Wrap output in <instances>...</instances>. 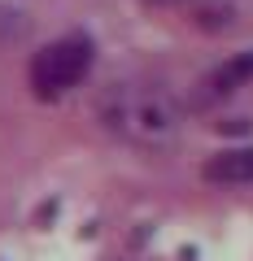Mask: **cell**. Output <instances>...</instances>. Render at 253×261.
<instances>
[{
  "label": "cell",
  "instance_id": "obj_1",
  "mask_svg": "<svg viewBox=\"0 0 253 261\" xmlns=\"http://www.w3.org/2000/svg\"><path fill=\"white\" fill-rule=\"evenodd\" d=\"M101 118L127 140L144 144V148H162L179 135L183 113H179L175 96L157 83H113L101 96Z\"/></svg>",
  "mask_w": 253,
  "mask_h": 261
},
{
  "label": "cell",
  "instance_id": "obj_2",
  "mask_svg": "<svg viewBox=\"0 0 253 261\" xmlns=\"http://www.w3.org/2000/svg\"><path fill=\"white\" fill-rule=\"evenodd\" d=\"M87 65H92V39L66 35V39L44 44L35 53V61H31V87H35L39 100H57L75 83H83Z\"/></svg>",
  "mask_w": 253,
  "mask_h": 261
},
{
  "label": "cell",
  "instance_id": "obj_3",
  "mask_svg": "<svg viewBox=\"0 0 253 261\" xmlns=\"http://www.w3.org/2000/svg\"><path fill=\"white\" fill-rule=\"evenodd\" d=\"M249 79H253V48H249V53H236L232 61H223V65H218L214 74H210L205 83H201V96H197V100H201V105L223 100V96H232L236 87H244Z\"/></svg>",
  "mask_w": 253,
  "mask_h": 261
},
{
  "label": "cell",
  "instance_id": "obj_4",
  "mask_svg": "<svg viewBox=\"0 0 253 261\" xmlns=\"http://www.w3.org/2000/svg\"><path fill=\"white\" fill-rule=\"evenodd\" d=\"M201 174L210 178V183H253V148H227V152H214V157L205 161V170Z\"/></svg>",
  "mask_w": 253,
  "mask_h": 261
}]
</instances>
